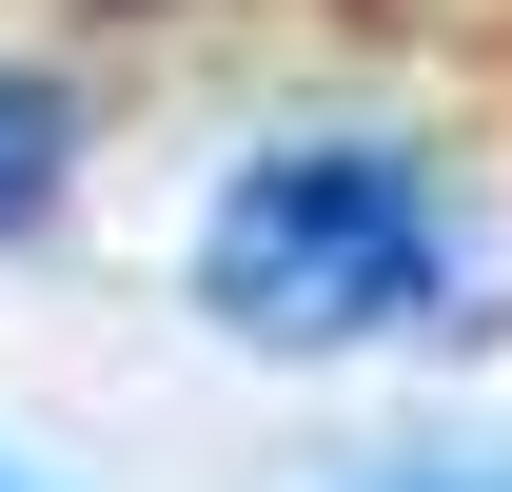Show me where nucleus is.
I'll return each instance as SVG.
<instances>
[{"label": "nucleus", "mask_w": 512, "mask_h": 492, "mask_svg": "<svg viewBox=\"0 0 512 492\" xmlns=\"http://www.w3.org/2000/svg\"><path fill=\"white\" fill-rule=\"evenodd\" d=\"M434 256H453V197L375 138H296L197 197V315L237 355H355L434 296Z\"/></svg>", "instance_id": "obj_1"}, {"label": "nucleus", "mask_w": 512, "mask_h": 492, "mask_svg": "<svg viewBox=\"0 0 512 492\" xmlns=\"http://www.w3.org/2000/svg\"><path fill=\"white\" fill-rule=\"evenodd\" d=\"M60 178H79V99L0 60V237H40V217H60Z\"/></svg>", "instance_id": "obj_2"}]
</instances>
